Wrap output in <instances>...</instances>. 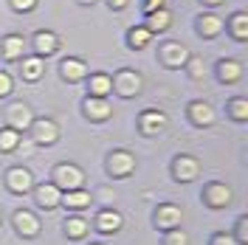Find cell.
Here are the masks:
<instances>
[{
  "mask_svg": "<svg viewBox=\"0 0 248 245\" xmlns=\"http://www.w3.org/2000/svg\"><path fill=\"white\" fill-rule=\"evenodd\" d=\"M85 184V175L79 167H71V164H60L54 169V186L57 189H65V192H74V189H82Z\"/></svg>",
  "mask_w": 248,
  "mask_h": 245,
  "instance_id": "obj_1",
  "label": "cell"
},
{
  "mask_svg": "<svg viewBox=\"0 0 248 245\" xmlns=\"http://www.w3.org/2000/svg\"><path fill=\"white\" fill-rule=\"evenodd\" d=\"M113 88L122 93V96H136L141 91V77L139 74H133V71H122L116 82H113Z\"/></svg>",
  "mask_w": 248,
  "mask_h": 245,
  "instance_id": "obj_2",
  "label": "cell"
},
{
  "mask_svg": "<svg viewBox=\"0 0 248 245\" xmlns=\"http://www.w3.org/2000/svg\"><path fill=\"white\" fill-rule=\"evenodd\" d=\"M178 223H181V209L178 206H158V212H155V226L158 229H178Z\"/></svg>",
  "mask_w": 248,
  "mask_h": 245,
  "instance_id": "obj_3",
  "label": "cell"
},
{
  "mask_svg": "<svg viewBox=\"0 0 248 245\" xmlns=\"http://www.w3.org/2000/svg\"><path fill=\"white\" fill-rule=\"evenodd\" d=\"M133 167H136V158H133L130 153H113V155H110V161H108V169L116 175V178L130 175Z\"/></svg>",
  "mask_w": 248,
  "mask_h": 245,
  "instance_id": "obj_4",
  "label": "cell"
},
{
  "mask_svg": "<svg viewBox=\"0 0 248 245\" xmlns=\"http://www.w3.org/2000/svg\"><path fill=\"white\" fill-rule=\"evenodd\" d=\"M6 184H9V189L12 192H17V195H23V192H29L31 189V172L29 169H9V175H6Z\"/></svg>",
  "mask_w": 248,
  "mask_h": 245,
  "instance_id": "obj_5",
  "label": "cell"
},
{
  "mask_svg": "<svg viewBox=\"0 0 248 245\" xmlns=\"http://www.w3.org/2000/svg\"><path fill=\"white\" fill-rule=\"evenodd\" d=\"M31 127H34V141H37V144H54V141H57V136H60L57 124L48 122V119L31 122Z\"/></svg>",
  "mask_w": 248,
  "mask_h": 245,
  "instance_id": "obj_6",
  "label": "cell"
},
{
  "mask_svg": "<svg viewBox=\"0 0 248 245\" xmlns=\"http://www.w3.org/2000/svg\"><path fill=\"white\" fill-rule=\"evenodd\" d=\"M206 203L212 206V209H223V206H229L232 203V189L223 184H212L206 189Z\"/></svg>",
  "mask_w": 248,
  "mask_h": 245,
  "instance_id": "obj_7",
  "label": "cell"
},
{
  "mask_svg": "<svg viewBox=\"0 0 248 245\" xmlns=\"http://www.w3.org/2000/svg\"><path fill=\"white\" fill-rule=\"evenodd\" d=\"M198 161H195V158H189V155H181V158H178V161H175V178H178V181H195V178H198Z\"/></svg>",
  "mask_w": 248,
  "mask_h": 245,
  "instance_id": "obj_8",
  "label": "cell"
},
{
  "mask_svg": "<svg viewBox=\"0 0 248 245\" xmlns=\"http://www.w3.org/2000/svg\"><path fill=\"white\" fill-rule=\"evenodd\" d=\"M60 200H62V189H57L54 184H46V186L37 189V203H40L43 209H54Z\"/></svg>",
  "mask_w": 248,
  "mask_h": 245,
  "instance_id": "obj_9",
  "label": "cell"
},
{
  "mask_svg": "<svg viewBox=\"0 0 248 245\" xmlns=\"http://www.w3.org/2000/svg\"><path fill=\"white\" fill-rule=\"evenodd\" d=\"M15 226H17V231H20L23 237H34V234L40 231V223H37V217L31 214V212H17Z\"/></svg>",
  "mask_w": 248,
  "mask_h": 245,
  "instance_id": "obj_10",
  "label": "cell"
},
{
  "mask_svg": "<svg viewBox=\"0 0 248 245\" xmlns=\"http://www.w3.org/2000/svg\"><path fill=\"white\" fill-rule=\"evenodd\" d=\"M161 127H167V116H164V113L150 110V113H144V116H141V130H144L147 136H155Z\"/></svg>",
  "mask_w": 248,
  "mask_h": 245,
  "instance_id": "obj_11",
  "label": "cell"
},
{
  "mask_svg": "<svg viewBox=\"0 0 248 245\" xmlns=\"http://www.w3.org/2000/svg\"><path fill=\"white\" fill-rule=\"evenodd\" d=\"M189 60V51H186L181 43H170V46L164 48V62L170 65V68H178V65H184Z\"/></svg>",
  "mask_w": 248,
  "mask_h": 245,
  "instance_id": "obj_12",
  "label": "cell"
},
{
  "mask_svg": "<svg viewBox=\"0 0 248 245\" xmlns=\"http://www.w3.org/2000/svg\"><path fill=\"white\" fill-rule=\"evenodd\" d=\"M189 116H192V122L201 124V127L215 122V110L209 107L206 102H192V105H189Z\"/></svg>",
  "mask_w": 248,
  "mask_h": 245,
  "instance_id": "obj_13",
  "label": "cell"
},
{
  "mask_svg": "<svg viewBox=\"0 0 248 245\" xmlns=\"http://www.w3.org/2000/svg\"><path fill=\"white\" fill-rule=\"evenodd\" d=\"M96 229L105 231V234H110V231H119L122 229V214L119 212H99V217H96Z\"/></svg>",
  "mask_w": 248,
  "mask_h": 245,
  "instance_id": "obj_14",
  "label": "cell"
},
{
  "mask_svg": "<svg viewBox=\"0 0 248 245\" xmlns=\"http://www.w3.org/2000/svg\"><path fill=\"white\" fill-rule=\"evenodd\" d=\"M9 122H12V130H26V127H31V113L26 105H15V107L9 110Z\"/></svg>",
  "mask_w": 248,
  "mask_h": 245,
  "instance_id": "obj_15",
  "label": "cell"
},
{
  "mask_svg": "<svg viewBox=\"0 0 248 245\" xmlns=\"http://www.w3.org/2000/svg\"><path fill=\"white\" fill-rule=\"evenodd\" d=\"M85 110H88V116L96 119V122H105V119L110 116V105L105 102V99H96V96H91V99L85 102Z\"/></svg>",
  "mask_w": 248,
  "mask_h": 245,
  "instance_id": "obj_16",
  "label": "cell"
},
{
  "mask_svg": "<svg viewBox=\"0 0 248 245\" xmlns=\"http://www.w3.org/2000/svg\"><path fill=\"white\" fill-rule=\"evenodd\" d=\"M34 46H37L40 54H54V51L60 48V40H57V34H51V31H37Z\"/></svg>",
  "mask_w": 248,
  "mask_h": 245,
  "instance_id": "obj_17",
  "label": "cell"
},
{
  "mask_svg": "<svg viewBox=\"0 0 248 245\" xmlns=\"http://www.w3.org/2000/svg\"><path fill=\"white\" fill-rule=\"evenodd\" d=\"M60 203H65L68 209H85V206H91V195L82 189H74V192H65Z\"/></svg>",
  "mask_w": 248,
  "mask_h": 245,
  "instance_id": "obj_18",
  "label": "cell"
},
{
  "mask_svg": "<svg viewBox=\"0 0 248 245\" xmlns=\"http://www.w3.org/2000/svg\"><path fill=\"white\" fill-rule=\"evenodd\" d=\"M85 74H88V68H85L82 60H65L62 62V77L65 79L77 82V79H85Z\"/></svg>",
  "mask_w": 248,
  "mask_h": 245,
  "instance_id": "obj_19",
  "label": "cell"
},
{
  "mask_svg": "<svg viewBox=\"0 0 248 245\" xmlns=\"http://www.w3.org/2000/svg\"><path fill=\"white\" fill-rule=\"evenodd\" d=\"M110 91H113V79H110V77L99 74V77L91 79V96H96V99H105Z\"/></svg>",
  "mask_w": 248,
  "mask_h": 245,
  "instance_id": "obj_20",
  "label": "cell"
},
{
  "mask_svg": "<svg viewBox=\"0 0 248 245\" xmlns=\"http://www.w3.org/2000/svg\"><path fill=\"white\" fill-rule=\"evenodd\" d=\"M23 37H17V34H12V37H6L3 40V54H6V60H17V57H23Z\"/></svg>",
  "mask_w": 248,
  "mask_h": 245,
  "instance_id": "obj_21",
  "label": "cell"
},
{
  "mask_svg": "<svg viewBox=\"0 0 248 245\" xmlns=\"http://www.w3.org/2000/svg\"><path fill=\"white\" fill-rule=\"evenodd\" d=\"M240 77H243V68H240V62H234V60L220 62V79H223V82H237Z\"/></svg>",
  "mask_w": 248,
  "mask_h": 245,
  "instance_id": "obj_22",
  "label": "cell"
},
{
  "mask_svg": "<svg viewBox=\"0 0 248 245\" xmlns=\"http://www.w3.org/2000/svg\"><path fill=\"white\" fill-rule=\"evenodd\" d=\"M170 23H172V15L167 9L150 12V31H164V29H170Z\"/></svg>",
  "mask_w": 248,
  "mask_h": 245,
  "instance_id": "obj_23",
  "label": "cell"
},
{
  "mask_svg": "<svg viewBox=\"0 0 248 245\" xmlns=\"http://www.w3.org/2000/svg\"><path fill=\"white\" fill-rule=\"evenodd\" d=\"M201 34L203 37H215L217 31L223 29V23H220V17H215V15H206V17H201Z\"/></svg>",
  "mask_w": 248,
  "mask_h": 245,
  "instance_id": "obj_24",
  "label": "cell"
},
{
  "mask_svg": "<svg viewBox=\"0 0 248 245\" xmlns=\"http://www.w3.org/2000/svg\"><path fill=\"white\" fill-rule=\"evenodd\" d=\"M40 74H43V60H40V57L23 60V77L26 79H37Z\"/></svg>",
  "mask_w": 248,
  "mask_h": 245,
  "instance_id": "obj_25",
  "label": "cell"
},
{
  "mask_svg": "<svg viewBox=\"0 0 248 245\" xmlns=\"http://www.w3.org/2000/svg\"><path fill=\"white\" fill-rule=\"evenodd\" d=\"M17 144H20V133H17V130L9 127V130H3V133H0V150H6V153H9V150H15Z\"/></svg>",
  "mask_w": 248,
  "mask_h": 245,
  "instance_id": "obj_26",
  "label": "cell"
},
{
  "mask_svg": "<svg viewBox=\"0 0 248 245\" xmlns=\"http://www.w3.org/2000/svg\"><path fill=\"white\" fill-rule=\"evenodd\" d=\"M232 26H234V37H240V40H246L248 37V15H234L232 17Z\"/></svg>",
  "mask_w": 248,
  "mask_h": 245,
  "instance_id": "obj_27",
  "label": "cell"
},
{
  "mask_svg": "<svg viewBox=\"0 0 248 245\" xmlns=\"http://www.w3.org/2000/svg\"><path fill=\"white\" fill-rule=\"evenodd\" d=\"M65 231H68V237H82V234L88 231V220H82V217H71L68 226H65Z\"/></svg>",
  "mask_w": 248,
  "mask_h": 245,
  "instance_id": "obj_28",
  "label": "cell"
},
{
  "mask_svg": "<svg viewBox=\"0 0 248 245\" xmlns=\"http://www.w3.org/2000/svg\"><path fill=\"white\" fill-rule=\"evenodd\" d=\"M150 34H153L150 29H133L130 31V43H133V48H144L147 43H150Z\"/></svg>",
  "mask_w": 248,
  "mask_h": 245,
  "instance_id": "obj_29",
  "label": "cell"
},
{
  "mask_svg": "<svg viewBox=\"0 0 248 245\" xmlns=\"http://www.w3.org/2000/svg\"><path fill=\"white\" fill-rule=\"evenodd\" d=\"M232 116L237 119V122H246L248 119V102L246 99H234L232 102Z\"/></svg>",
  "mask_w": 248,
  "mask_h": 245,
  "instance_id": "obj_30",
  "label": "cell"
},
{
  "mask_svg": "<svg viewBox=\"0 0 248 245\" xmlns=\"http://www.w3.org/2000/svg\"><path fill=\"white\" fill-rule=\"evenodd\" d=\"M164 245H189V237H186L184 231H178V229H172L167 237H164Z\"/></svg>",
  "mask_w": 248,
  "mask_h": 245,
  "instance_id": "obj_31",
  "label": "cell"
},
{
  "mask_svg": "<svg viewBox=\"0 0 248 245\" xmlns=\"http://www.w3.org/2000/svg\"><path fill=\"white\" fill-rule=\"evenodd\" d=\"M248 243V217L240 220V226H237V245H246Z\"/></svg>",
  "mask_w": 248,
  "mask_h": 245,
  "instance_id": "obj_32",
  "label": "cell"
},
{
  "mask_svg": "<svg viewBox=\"0 0 248 245\" xmlns=\"http://www.w3.org/2000/svg\"><path fill=\"white\" fill-rule=\"evenodd\" d=\"M9 93H12V77L0 71V96H9Z\"/></svg>",
  "mask_w": 248,
  "mask_h": 245,
  "instance_id": "obj_33",
  "label": "cell"
},
{
  "mask_svg": "<svg viewBox=\"0 0 248 245\" xmlns=\"http://www.w3.org/2000/svg\"><path fill=\"white\" fill-rule=\"evenodd\" d=\"M37 6V0H12V9H17V12H31Z\"/></svg>",
  "mask_w": 248,
  "mask_h": 245,
  "instance_id": "obj_34",
  "label": "cell"
},
{
  "mask_svg": "<svg viewBox=\"0 0 248 245\" xmlns=\"http://www.w3.org/2000/svg\"><path fill=\"white\" fill-rule=\"evenodd\" d=\"M212 245H237V243H234L229 234H215L212 237Z\"/></svg>",
  "mask_w": 248,
  "mask_h": 245,
  "instance_id": "obj_35",
  "label": "cell"
},
{
  "mask_svg": "<svg viewBox=\"0 0 248 245\" xmlns=\"http://www.w3.org/2000/svg\"><path fill=\"white\" fill-rule=\"evenodd\" d=\"M144 6H147V12H158V9H164V0H147Z\"/></svg>",
  "mask_w": 248,
  "mask_h": 245,
  "instance_id": "obj_36",
  "label": "cell"
},
{
  "mask_svg": "<svg viewBox=\"0 0 248 245\" xmlns=\"http://www.w3.org/2000/svg\"><path fill=\"white\" fill-rule=\"evenodd\" d=\"M203 71H201V62L198 60H192V77H201Z\"/></svg>",
  "mask_w": 248,
  "mask_h": 245,
  "instance_id": "obj_37",
  "label": "cell"
},
{
  "mask_svg": "<svg viewBox=\"0 0 248 245\" xmlns=\"http://www.w3.org/2000/svg\"><path fill=\"white\" fill-rule=\"evenodd\" d=\"M110 6H113V9H124V6H127V0H110Z\"/></svg>",
  "mask_w": 248,
  "mask_h": 245,
  "instance_id": "obj_38",
  "label": "cell"
},
{
  "mask_svg": "<svg viewBox=\"0 0 248 245\" xmlns=\"http://www.w3.org/2000/svg\"><path fill=\"white\" fill-rule=\"evenodd\" d=\"M206 3H212V6H217V3H223V0H206Z\"/></svg>",
  "mask_w": 248,
  "mask_h": 245,
  "instance_id": "obj_39",
  "label": "cell"
},
{
  "mask_svg": "<svg viewBox=\"0 0 248 245\" xmlns=\"http://www.w3.org/2000/svg\"><path fill=\"white\" fill-rule=\"evenodd\" d=\"M82 3H93V0H82Z\"/></svg>",
  "mask_w": 248,
  "mask_h": 245,
  "instance_id": "obj_40",
  "label": "cell"
},
{
  "mask_svg": "<svg viewBox=\"0 0 248 245\" xmlns=\"http://www.w3.org/2000/svg\"><path fill=\"white\" fill-rule=\"evenodd\" d=\"M93 245H102V243H93Z\"/></svg>",
  "mask_w": 248,
  "mask_h": 245,
  "instance_id": "obj_41",
  "label": "cell"
}]
</instances>
